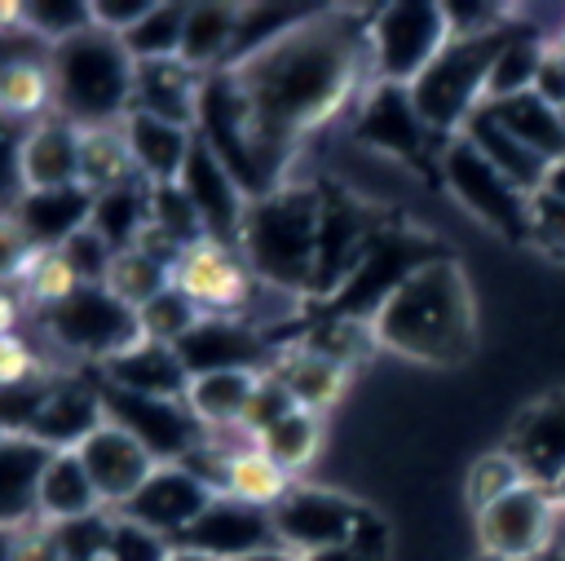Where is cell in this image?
Here are the masks:
<instances>
[{"label":"cell","instance_id":"f5cc1de1","mask_svg":"<svg viewBox=\"0 0 565 561\" xmlns=\"http://www.w3.org/2000/svg\"><path fill=\"white\" fill-rule=\"evenodd\" d=\"M543 561H565V557H556V552H552V557H543Z\"/></svg>","mask_w":565,"mask_h":561},{"label":"cell","instance_id":"e0dca14e","mask_svg":"<svg viewBox=\"0 0 565 561\" xmlns=\"http://www.w3.org/2000/svg\"><path fill=\"white\" fill-rule=\"evenodd\" d=\"M181 190H185V199L199 208V216H203V225H207V234L212 239H221V243H230V239H238V230H243V216H247V194L238 190V181L230 177V168L194 137V150H190V163H185V172H181V181H177Z\"/></svg>","mask_w":565,"mask_h":561},{"label":"cell","instance_id":"7402d4cb","mask_svg":"<svg viewBox=\"0 0 565 561\" xmlns=\"http://www.w3.org/2000/svg\"><path fill=\"white\" fill-rule=\"evenodd\" d=\"M124 137H128L137 172L150 186H177L181 181V172L190 163V150H194V128H181V124L132 110L124 119Z\"/></svg>","mask_w":565,"mask_h":561},{"label":"cell","instance_id":"816d5d0a","mask_svg":"<svg viewBox=\"0 0 565 561\" xmlns=\"http://www.w3.org/2000/svg\"><path fill=\"white\" fill-rule=\"evenodd\" d=\"M552 44H556V53H561V57H565V31H561V35H556V40H552Z\"/></svg>","mask_w":565,"mask_h":561},{"label":"cell","instance_id":"30bf717a","mask_svg":"<svg viewBox=\"0 0 565 561\" xmlns=\"http://www.w3.org/2000/svg\"><path fill=\"white\" fill-rule=\"evenodd\" d=\"M168 274H172V287L181 296H190L207 318H243L247 322V305H252V292L260 278L247 269V261H238L230 252V243L199 239L172 261Z\"/></svg>","mask_w":565,"mask_h":561},{"label":"cell","instance_id":"3957f363","mask_svg":"<svg viewBox=\"0 0 565 561\" xmlns=\"http://www.w3.org/2000/svg\"><path fill=\"white\" fill-rule=\"evenodd\" d=\"M238 247L247 269L287 296L322 292V190L278 186L247 203Z\"/></svg>","mask_w":565,"mask_h":561},{"label":"cell","instance_id":"f6af8a7d","mask_svg":"<svg viewBox=\"0 0 565 561\" xmlns=\"http://www.w3.org/2000/svg\"><path fill=\"white\" fill-rule=\"evenodd\" d=\"M35 53H49V44L35 31H26V27L0 31V71L13 66V62H22V57H35Z\"/></svg>","mask_w":565,"mask_h":561},{"label":"cell","instance_id":"b9f144b4","mask_svg":"<svg viewBox=\"0 0 565 561\" xmlns=\"http://www.w3.org/2000/svg\"><path fill=\"white\" fill-rule=\"evenodd\" d=\"M13 561H66V548H62V534H57V526H49V521H35V526L18 530V548H13Z\"/></svg>","mask_w":565,"mask_h":561},{"label":"cell","instance_id":"d4e9b609","mask_svg":"<svg viewBox=\"0 0 565 561\" xmlns=\"http://www.w3.org/2000/svg\"><path fill=\"white\" fill-rule=\"evenodd\" d=\"M269 375L287 389L291 406L313 411V415L331 411L344 398V389H349V367H340V362H331V358H322V353H313L305 345H296L291 353H282Z\"/></svg>","mask_w":565,"mask_h":561},{"label":"cell","instance_id":"44dd1931","mask_svg":"<svg viewBox=\"0 0 565 561\" xmlns=\"http://www.w3.org/2000/svg\"><path fill=\"white\" fill-rule=\"evenodd\" d=\"M22 181L26 194L79 186V128L57 115L35 119L22 141Z\"/></svg>","mask_w":565,"mask_h":561},{"label":"cell","instance_id":"681fc988","mask_svg":"<svg viewBox=\"0 0 565 561\" xmlns=\"http://www.w3.org/2000/svg\"><path fill=\"white\" fill-rule=\"evenodd\" d=\"M13 548H18V530H0V561H13Z\"/></svg>","mask_w":565,"mask_h":561},{"label":"cell","instance_id":"603a6c76","mask_svg":"<svg viewBox=\"0 0 565 561\" xmlns=\"http://www.w3.org/2000/svg\"><path fill=\"white\" fill-rule=\"evenodd\" d=\"M106 504L75 451H53L44 481H40V521L49 526H75L88 517H102Z\"/></svg>","mask_w":565,"mask_h":561},{"label":"cell","instance_id":"d6986e66","mask_svg":"<svg viewBox=\"0 0 565 561\" xmlns=\"http://www.w3.org/2000/svg\"><path fill=\"white\" fill-rule=\"evenodd\" d=\"M53 446L26 433H0V530H26L40 521V481Z\"/></svg>","mask_w":565,"mask_h":561},{"label":"cell","instance_id":"9c48e42d","mask_svg":"<svg viewBox=\"0 0 565 561\" xmlns=\"http://www.w3.org/2000/svg\"><path fill=\"white\" fill-rule=\"evenodd\" d=\"M44 331L53 336V345L79 353V358H115L119 349H128L132 340H141V318L132 305H124L110 287H79L71 300H62L57 309L44 314Z\"/></svg>","mask_w":565,"mask_h":561},{"label":"cell","instance_id":"bcb514c9","mask_svg":"<svg viewBox=\"0 0 565 561\" xmlns=\"http://www.w3.org/2000/svg\"><path fill=\"white\" fill-rule=\"evenodd\" d=\"M18 318H22V300L9 287H0V336H13Z\"/></svg>","mask_w":565,"mask_h":561},{"label":"cell","instance_id":"6da1fadb","mask_svg":"<svg viewBox=\"0 0 565 561\" xmlns=\"http://www.w3.org/2000/svg\"><path fill=\"white\" fill-rule=\"evenodd\" d=\"M252 163V199L282 186L291 150L353 102L371 71V22L353 9H313L300 27L225 71Z\"/></svg>","mask_w":565,"mask_h":561},{"label":"cell","instance_id":"4316f807","mask_svg":"<svg viewBox=\"0 0 565 561\" xmlns=\"http://www.w3.org/2000/svg\"><path fill=\"white\" fill-rule=\"evenodd\" d=\"M260 371H207V375H190L185 389V406L190 415L212 433V428H238L252 393L260 389Z\"/></svg>","mask_w":565,"mask_h":561},{"label":"cell","instance_id":"2e32d148","mask_svg":"<svg viewBox=\"0 0 565 561\" xmlns=\"http://www.w3.org/2000/svg\"><path fill=\"white\" fill-rule=\"evenodd\" d=\"M503 451L521 464L525 481L552 490L565 477V393H547L534 406H525Z\"/></svg>","mask_w":565,"mask_h":561},{"label":"cell","instance_id":"5b68a950","mask_svg":"<svg viewBox=\"0 0 565 561\" xmlns=\"http://www.w3.org/2000/svg\"><path fill=\"white\" fill-rule=\"evenodd\" d=\"M516 27L490 31V35H472V40H450L446 53L411 84V102L419 110V119L428 124V133L437 141H450L463 133V124L477 115V106L486 102V84L494 71L499 49L512 40Z\"/></svg>","mask_w":565,"mask_h":561},{"label":"cell","instance_id":"9a60e30c","mask_svg":"<svg viewBox=\"0 0 565 561\" xmlns=\"http://www.w3.org/2000/svg\"><path fill=\"white\" fill-rule=\"evenodd\" d=\"M177 543L203 548L221 561H256L278 543V534H274V517H265V508H247L230 495H216L212 508Z\"/></svg>","mask_w":565,"mask_h":561},{"label":"cell","instance_id":"ab89813d","mask_svg":"<svg viewBox=\"0 0 565 561\" xmlns=\"http://www.w3.org/2000/svg\"><path fill=\"white\" fill-rule=\"evenodd\" d=\"M35 252H40V247L26 239L22 221H18L13 212H4V216H0V287H4V283H18V278L26 274V265H31Z\"/></svg>","mask_w":565,"mask_h":561},{"label":"cell","instance_id":"7c38bea8","mask_svg":"<svg viewBox=\"0 0 565 561\" xmlns=\"http://www.w3.org/2000/svg\"><path fill=\"white\" fill-rule=\"evenodd\" d=\"M216 490L185 464H159L150 473V481L119 508L124 521L150 530V534H185L207 508H212Z\"/></svg>","mask_w":565,"mask_h":561},{"label":"cell","instance_id":"4dcf8cb0","mask_svg":"<svg viewBox=\"0 0 565 561\" xmlns=\"http://www.w3.org/2000/svg\"><path fill=\"white\" fill-rule=\"evenodd\" d=\"M287 490H291V477L260 446L230 455L221 468V495H230L247 508H278L287 499Z\"/></svg>","mask_w":565,"mask_h":561},{"label":"cell","instance_id":"8fae6325","mask_svg":"<svg viewBox=\"0 0 565 561\" xmlns=\"http://www.w3.org/2000/svg\"><path fill=\"white\" fill-rule=\"evenodd\" d=\"M362 508L318 490V486H291L287 499L274 508V534L278 548L291 557H318L331 548H349L362 534Z\"/></svg>","mask_w":565,"mask_h":561},{"label":"cell","instance_id":"8d00e7d4","mask_svg":"<svg viewBox=\"0 0 565 561\" xmlns=\"http://www.w3.org/2000/svg\"><path fill=\"white\" fill-rule=\"evenodd\" d=\"M525 481V473H521V464L499 446V451H486L472 468H468V508L472 512H481V508H490L494 499H503L508 490H516Z\"/></svg>","mask_w":565,"mask_h":561},{"label":"cell","instance_id":"8992f818","mask_svg":"<svg viewBox=\"0 0 565 561\" xmlns=\"http://www.w3.org/2000/svg\"><path fill=\"white\" fill-rule=\"evenodd\" d=\"M437 168L468 216H477L508 243H530V194L516 190L468 137H450L437 155Z\"/></svg>","mask_w":565,"mask_h":561},{"label":"cell","instance_id":"4fadbf2b","mask_svg":"<svg viewBox=\"0 0 565 561\" xmlns=\"http://www.w3.org/2000/svg\"><path fill=\"white\" fill-rule=\"evenodd\" d=\"M353 133H358V141H366V146H375L393 159H406L419 172L428 168V146L437 141L428 133V124L419 119V110L411 102V88H402V84H371L366 97H362Z\"/></svg>","mask_w":565,"mask_h":561},{"label":"cell","instance_id":"484cf974","mask_svg":"<svg viewBox=\"0 0 565 561\" xmlns=\"http://www.w3.org/2000/svg\"><path fill=\"white\" fill-rule=\"evenodd\" d=\"M459 137H468V141H472V146H477V150H481V155H486V159H490V163H494V168H499L516 190H525L530 199L543 190V181H547V168H552V163H547L543 155H534L525 141H516V137H512V133H508V128H503L486 106H477V115L463 124V133H459Z\"/></svg>","mask_w":565,"mask_h":561},{"label":"cell","instance_id":"f546056e","mask_svg":"<svg viewBox=\"0 0 565 561\" xmlns=\"http://www.w3.org/2000/svg\"><path fill=\"white\" fill-rule=\"evenodd\" d=\"M486 110L516 141H525L534 155H543L547 163L565 159V115L556 106H547L539 93H516V97H503V102H486Z\"/></svg>","mask_w":565,"mask_h":561},{"label":"cell","instance_id":"7a4b0ae2","mask_svg":"<svg viewBox=\"0 0 565 561\" xmlns=\"http://www.w3.org/2000/svg\"><path fill=\"white\" fill-rule=\"evenodd\" d=\"M375 345L433 362L455 367L477 349V305L472 287L463 278V265L455 256H437L419 265L371 318Z\"/></svg>","mask_w":565,"mask_h":561},{"label":"cell","instance_id":"d590c367","mask_svg":"<svg viewBox=\"0 0 565 561\" xmlns=\"http://www.w3.org/2000/svg\"><path fill=\"white\" fill-rule=\"evenodd\" d=\"M137 318H141V336H146V340H159V345H172V349H177L207 314H203L190 296H181L177 287H168V292H159L150 305H141Z\"/></svg>","mask_w":565,"mask_h":561},{"label":"cell","instance_id":"f35d334b","mask_svg":"<svg viewBox=\"0 0 565 561\" xmlns=\"http://www.w3.org/2000/svg\"><path fill=\"white\" fill-rule=\"evenodd\" d=\"M530 243L552 256V261H565V199L539 190L530 199Z\"/></svg>","mask_w":565,"mask_h":561},{"label":"cell","instance_id":"ac0fdd59","mask_svg":"<svg viewBox=\"0 0 565 561\" xmlns=\"http://www.w3.org/2000/svg\"><path fill=\"white\" fill-rule=\"evenodd\" d=\"M102 384L124 389V393H141V398L185 402L190 371H185V362L172 345H159V340L141 336V340H132L128 349H119L115 358L102 362Z\"/></svg>","mask_w":565,"mask_h":561},{"label":"cell","instance_id":"ba28073f","mask_svg":"<svg viewBox=\"0 0 565 561\" xmlns=\"http://www.w3.org/2000/svg\"><path fill=\"white\" fill-rule=\"evenodd\" d=\"M477 517V552L481 561H543L556 552L565 512L547 486L521 481Z\"/></svg>","mask_w":565,"mask_h":561},{"label":"cell","instance_id":"836d02e7","mask_svg":"<svg viewBox=\"0 0 565 561\" xmlns=\"http://www.w3.org/2000/svg\"><path fill=\"white\" fill-rule=\"evenodd\" d=\"M190 4H150V13L119 35L132 62H154V57H181V31H185Z\"/></svg>","mask_w":565,"mask_h":561},{"label":"cell","instance_id":"ee69618b","mask_svg":"<svg viewBox=\"0 0 565 561\" xmlns=\"http://www.w3.org/2000/svg\"><path fill=\"white\" fill-rule=\"evenodd\" d=\"M530 93H539L547 106H556L561 115H565V57L556 53V44L547 40V49H543V62H539V75H534V88Z\"/></svg>","mask_w":565,"mask_h":561},{"label":"cell","instance_id":"f1b7e54d","mask_svg":"<svg viewBox=\"0 0 565 561\" xmlns=\"http://www.w3.org/2000/svg\"><path fill=\"white\" fill-rule=\"evenodd\" d=\"M132 181H141V172L132 163L124 124L79 128V186L97 199V194L119 190V186H132Z\"/></svg>","mask_w":565,"mask_h":561},{"label":"cell","instance_id":"60d3db41","mask_svg":"<svg viewBox=\"0 0 565 561\" xmlns=\"http://www.w3.org/2000/svg\"><path fill=\"white\" fill-rule=\"evenodd\" d=\"M44 375L40 371V358L31 353V345L13 331V336H0V389H13V384H26Z\"/></svg>","mask_w":565,"mask_h":561},{"label":"cell","instance_id":"52a82bcc","mask_svg":"<svg viewBox=\"0 0 565 561\" xmlns=\"http://www.w3.org/2000/svg\"><path fill=\"white\" fill-rule=\"evenodd\" d=\"M455 40L446 4H384L371 13V71L375 84L411 88Z\"/></svg>","mask_w":565,"mask_h":561},{"label":"cell","instance_id":"1f68e13d","mask_svg":"<svg viewBox=\"0 0 565 561\" xmlns=\"http://www.w3.org/2000/svg\"><path fill=\"white\" fill-rule=\"evenodd\" d=\"M256 446L291 477V473H300V468L313 464V455H318V446H322V415L291 406L287 415H278V420L256 437Z\"/></svg>","mask_w":565,"mask_h":561},{"label":"cell","instance_id":"d6a6232c","mask_svg":"<svg viewBox=\"0 0 565 561\" xmlns=\"http://www.w3.org/2000/svg\"><path fill=\"white\" fill-rule=\"evenodd\" d=\"M102 287H110L124 305L141 309V305H150L159 292H168V287H172V274H168V265H163V261H154L150 252H141V247L132 243V247L115 252V261H110V269H106V283H102Z\"/></svg>","mask_w":565,"mask_h":561},{"label":"cell","instance_id":"7dc6e473","mask_svg":"<svg viewBox=\"0 0 565 561\" xmlns=\"http://www.w3.org/2000/svg\"><path fill=\"white\" fill-rule=\"evenodd\" d=\"M163 561H221V557H212V552H203V548H190V543H172V548L163 552Z\"/></svg>","mask_w":565,"mask_h":561},{"label":"cell","instance_id":"277c9868","mask_svg":"<svg viewBox=\"0 0 565 561\" xmlns=\"http://www.w3.org/2000/svg\"><path fill=\"white\" fill-rule=\"evenodd\" d=\"M53 71V115L75 128H106L132 115L137 62L119 35L88 27L49 49Z\"/></svg>","mask_w":565,"mask_h":561},{"label":"cell","instance_id":"7bdbcfd3","mask_svg":"<svg viewBox=\"0 0 565 561\" xmlns=\"http://www.w3.org/2000/svg\"><path fill=\"white\" fill-rule=\"evenodd\" d=\"M88 9H93V27H102L110 35H128L150 13V0H106V4H88Z\"/></svg>","mask_w":565,"mask_h":561},{"label":"cell","instance_id":"f907efd6","mask_svg":"<svg viewBox=\"0 0 565 561\" xmlns=\"http://www.w3.org/2000/svg\"><path fill=\"white\" fill-rule=\"evenodd\" d=\"M552 495H556V504H561V512H565V477L552 486Z\"/></svg>","mask_w":565,"mask_h":561},{"label":"cell","instance_id":"74e56055","mask_svg":"<svg viewBox=\"0 0 565 561\" xmlns=\"http://www.w3.org/2000/svg\"><path fill=\"white\" fill-rule=\"evenodd\" d=\"M26 128L22 119H9L0 115V216L13 212L26 194V181H22V141H26Z\"/></svg>","mask_w":565,"mask_h":561},{"label":"cell","instance_id":"ffe728a7","mask_svg":"<svg viewBox=\"0 0 565 561\" xmlns=\"http://www.w3.org/2000/svg\"><path fill=\"white\" fill-rule=\"evenodd\" d=\"M203 71L185 66L181 57H154V62H137L132 75V110L194 128L199 124V97H203Z\"/></svg>","mask_w":565,"mask_h":561},{"label":"cell","instance_id":"c3c4849f","mask_svg":"<svg viewBox=\"0 0 565 561\" xmlns=\"http://www.w3.org/2000/svg\"><path fill=\"white\" fill-rule=\"evenodd\" d=\"M543 190H547V194H556V199H565V159H556V163L547 168V181H543Z\"/></svg>","mask_w":565,"mask_h":561},{"label":"cell","instance_id":"5bb4252c","mask_svg":"<svg viewBox=\"0 0 565 561\" xmlns=\"http://www.w3.org/2000/svg\"><path fill=\"white\" fill-rule=\"evenodd\" d=\"M75 455L84 459V468H88V477H93V486H97V495H102V504H106L110 512H119V508L150 481V473L159 468V459H154L128 428H119V424H110V420H102V424L75 446Z\"/></svg>","mask_w":565,"mask_h":561},{"label":"cell","instance_id":"cb8c5ba5","mask_svg":"<svg viewBox=\"0 0 565 561\" xmlns=\"http://www.w3.org/2000/svg\"><path fill=\"white\" fill-rule=\"evenodd\" d=\"M13 216L22 221V230H26V239L35 247H62L71 234H79L93 221V194L84 186L31 190V194H22Z\"/></svg>","mask_w":565,"mask_h":561},{"label":"cell","instance_id":"83f0119b","mask_svg":"<svg viewBox=\"0 0 565 561\" xmlns=\"http://www.w3.org/2000/svg\"><path fill=\"white\" fill-rule=\"evenodd\" d=\"M238 9L243 4H190L181 31V62L203 75L225 71L238 35Z\"/></svg>","mask_w":565,"mask_h":561},{"label":"cell","instance_id":"e575fe53","mask_svg":"<svg viewBox=\"0 0 565 561\" xmlns=\"http://www.w3.org/2000/svg\"><path fill=\"white\" fill-rule=\"evenodd\" d=\"M18 283H22V296H26L31 305H44V314L57 309L62 300H71V296L84 287L79 274L71 269V261H66L57 247H40Z\"/></svg>","mask_w":565,"mask_h":561}]
</instances>
